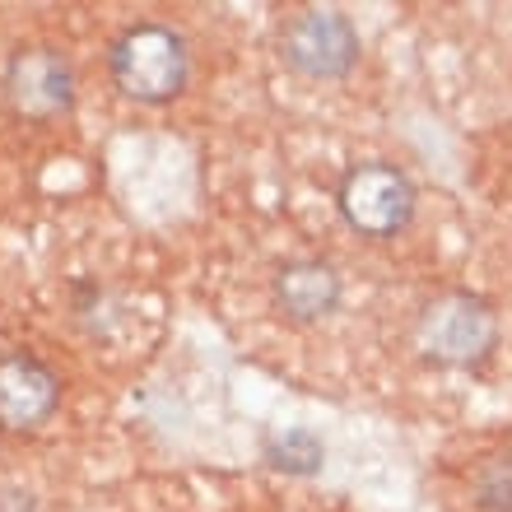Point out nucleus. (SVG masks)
<instances>
[{
    "mask_svg": "<svg viewBox=\"0 0 512 512\" xmlns=\"http://www.w3.org/2000/svg\"><path fill=\"white\" fill-rule=\"evenodd\" d=\"M187 42L163 24H135L112 42V80L135 103H168L187 84Z\"/></svg>",
    "mask_w": 512,
    "mask_h": 512,
    "instance_id": "1",
    "label": "nucleus"
},
{
    "mask_svg": "<svg viewBox=\"0 0 512 512\" xmlns=\"http://www.w3.org/2000/svg\"><path fill=\"white\" fill-rule=\"evenodd\" d=\"M266 461L284 475H312V471H322L326 447L312 429H284L280 438L266 443Z\"/></svg>",
    "mask_w": 512,
    "mask_h": 512,
    "instance_id": "8",
    "label": "nucleus"
},
{
    "mask_svg": "<svg viewBox=\"0 0 512 512\" xmlns=\"http://www.w3.org/2000/svg\"><path fill=\"white\" fill-rule=\"evenodd\" d=\"M499 345V317L485 298L475 294H438L419 312V350L433 364L447 368H475L485 364Z\"/></svg>",
    "mask_w": 512,
    "mask_h": 512,
    "instance_id": "2",
    "label": "nucleus"
},
{
    "mask_svg": "<svg viewBox=\"0 0 512 512\" xmlns=\"http://www.w3.org/2000/svg\"><path fill=\"white\" fill-rule=\"evenodd\" d=\"M475 499L489 512H512V457H494L475 475Z\"/></svg>",
    "mask_w": 512,
    "mask_h": 512,
    "instance_id": "9",
    "label": "nucleus"
},
{
    "mask_svg": "<svg viewBox=\"0 0 512 512\" xmlns=\"http://www.w3.org/2000/svg\"><path fill=\"white\" fill-rule=\"evenodd\" d=\"M280 52L308 80H340L359 61V33L340 10H303L284 24Z\"/></svg>",
    "mask_w": 512,
    "mask_h": 512,
    "instance_id": "4",
    "label": "nucleus"
},
{
    "mask_svg": "<svg viewBox=\"0 0 512 512\" xmlns=\"http://www.w3.org/2000/svg\"><path fill=\"white\" fill-rule=\"evenodd\" d=\"M61 405V382L33 354H5L0 359V429L28 433L47 424Z\"/></svg>",
    "mask_w": 512,
    "mask_h": 512,
    "instance_id": "6",
    "label": "nucleus"
},
{
    "mask_svg": "<svg viewBox=\"0 0 512 512\" xmlns=\"http://www.w3.org/2000/svg\"><path fill=\"white\" fill-rule=\"evenodd\" d=\"M340 215L364 238H391L415 215V187L391 163H359L340 182Z\"/></svg>",
    "mask_w": 512,
    "mask_h": 512,
    "instance_id": "3",
    "label": "nucleus"
},
{
    "mask_svg": "<svg viewBox=\"0 0 512 512\" xmlns=\"http://www.w3.org/2000/svg\"><path fill=\"white\" fill-rule=\"evenodd\" d=\"M340 303V275L326 261H289L275 275V308L289 322H322Z\"/></svg>",
    "mask_w": 512,
    "mask_h": 512,
    "instance_id": "7",
    "label": "nucleus"
},
{
    "mask_svg": "<svg viewBox=\"0 0 512 512\" xmlns=\"http://www.w3.org/2000/svg\"><path fill=\"white\" fill-rule=\"evenodd\" d=\"M5 103L28 122H47L75 103V70L56 47H24L5 66Z\"/></svg>",
    "mask_w": 512,
    "mask_h": 512,
    "instance_id": "5",
    "label": "nucleus"
}]
</instances>
